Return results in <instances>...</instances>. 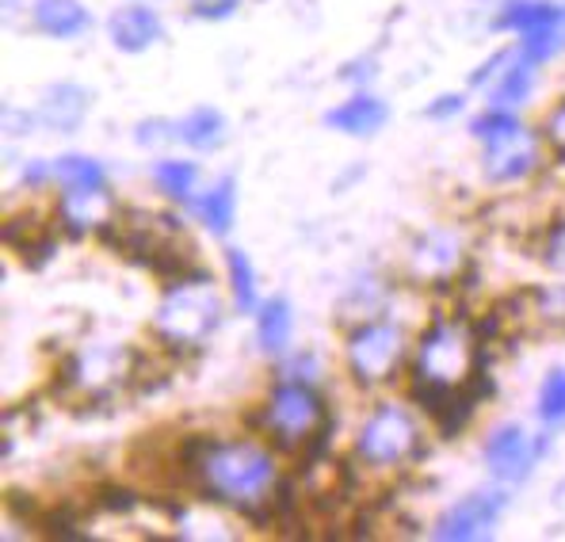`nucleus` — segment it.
I'll use <instances>...</instances> for the list:
<instances>
[{"mask_svg":"<svg viewBox=\"0 0 565 542\" xmlns=\"http://www.w3.org/2000/svg\"><path fill=\"white\" fill-rule=\"evenodd\" d=\"M191 474L218 504L260 520L276 497V463L256 444H191Z\"/></svg>","mask_w":565,"mask_h":542,"instance_id":"f257e3e1","label":"nucleus"},{"mask_svg":"<svg viewBox=\"0 0 565 542\" xmlns=\"http://www.w3.org/2000/svg\"><path fill=\"white\" fill-rule=\"evenodd\" d=\"M104 241L115 253L127 256V261L146 264V268H153L157 275H164L172 283L199 279L184 233H180L177 219H169V214L119 211L104 226Z\"/></svg>","mask_w":565,"mask_h":542,"instance_id":"f03ea898","label":"nucleus"},{"mask_svg":"<svg viewBox=\"0 0 565 542\" xmlns=\"http://www.w3.org/2000/svg\"><path fill=\"white\" fill-rule=\"evenodd\" d=\"M218 317H222V302H218V295L206 287V279L203 283L184 279V283H172L169 295L161 298L153 325H157V332H161V340H169V344L195 348L211 337Z\"/></svg>","mask_w":565,"mask_h":542,"instance_id":"7ed1b4c3","label":"nucleus"},{"mask_svg":"<svg viewBox=\"0 0 565 542\" xmlns=\"http://www.w3.org/2000/svg\"><path fill=\"white\" fill-rule=\"evenodd\" d=\"M321 416H326V402H321L318 390L306 386V382H282L276 394L268 397L260 421L287 451H295L306 439H318Z\"/></svg>","mask_w":565,"mask_h":542,"instance_id":"20e7f679","label":"nucleus"},{"mask_svg":"<svg viewBox=\"0 0 565 542\" xmlns=\"http://www.w3.org/2000/svg\"><path fill=\"white\" fill-rule=\"evenodd\" d=\"M473 366L470 337L451 321H436L420 337L417 348V382L424 386H467Z\"/></svg>","mask_w":565,"mask_h":542,"instance_id":"39448f33","label":"nucleus"},{"mask_svg":"<svg viewBox=\"0 0 565 542\" xmlns=\"http://www.w3.org/2000/svg\"><path fill=\"white\" fill-rule=\"evenodd\" d=\"M493 28H509L523 35V57L546 62L565 46V8L551 0H509Z\"/></svg>","mask_w":565,"mask_h":542,"instance_id":"423d86ee","label":"nucleus"},{"mask_svg":"<svg viewBox=\"0 0 565 542\" xmlns=\"http://www.w3.org/2000/svg\"><path fill=\"white\" fill-rule=\"evenodd\" d=\"M355 451L371 466H402L405 458L417 451V424H413V416L405 408L382 405L360 428Z\"/></svg>","mask_w":565,"mask_h":542,"instance_id":"0eeeda50","label":"nucleus"},{"mask_svg":"<svg viewBox=\"0 0 565 542\" xmlns=\"http://www.w3.org/2000/svg\"><path fill=\"white\" fill-rule=\"evenodd\" d=\"M402 352H405L402 329L386 321H371L348 337V366H352V374L363 386L386 382L397 371V363H402Z\"/></svg>","mask_w":565,"mask_h":542,"instance_id":"6e6552de","label":"nucleus"},{"mask_svg":"<svg viewBox=\"0 0 565 542\" xmlns=\"http://www.w3.org/2000/svg\"><path fill=\"white\" fill-rule=\"evenodd\" d=\"M546 451V439H531L520 424H509V428H497L493 439L486 447V463L497 478L504 481H520L527 478V470L535 466V458Z\"/></svg>","mask_w":565,"mask_h":542,"instance_id":"1a4fd4ad","label":"nucleus"},{"mask_svg":"<svg viewBox=\"0 0 565 542\" xmlns=\"http://www.w3.org/2000/svg\"><path fill=\"white\" fill-rule=\"evenodd\" d=\"M535 157H539V141L531 130H509V135L486 141V177L493 183H509L520 180L535 169Z\"/></svg>","mask_w":565,"mask_h":542,"instance_id":"9d476101","label":"nucleus"},{"mask_svg":"<svg viewBox=\"0 0 565 542\" xmlns=\"http://www.w3.org/2000/svg\"><path fill=\"white\" fill-rule=\"evenodd\" d=\"M504 512V497L501 493H473L462 504H455L451 512L439 520V539L451 542H467V539H481L489 535V528L497 523V516Z\"/></svg>","mask_w":565,"mask_h":542,"instance_id":"9b49d317","label":"nucleus"},{"mask_svg":"<svg viewBox=\"0 0 565 542\" xmlns=\"http://www.w3.org/2000/svg\"><path fill=\"white\" fill-rule=\"evenodd\" d=\"M62 222L70 233H88V230H104L107 222L115 219L111 214V195L107 188H65L62 199Z\"/></svg>","mask_w":565,"mask_h":542,"instance_id":"f8f14e48","label":"nucleus"},{"mask_svg":"<svg viewBox=\"0 0 565 542\" xmlns=\"http://www.w3.org/2000/svg\"><path fill=\"white\" fill-rule=\"evenodd\" d=\"M107 35L119 50L127 54H141L161 39V20H157L149 8H119V12L107 20Z\"/></svg>","mask_w":565,"mask_h":542,"instance_id":"ddd939ff","label":"nucleus"},{"mask_svg":"<svg viewBox=\"0 0 565 542\" xmlns=\"http://www.w3.org/2000/svg\"><path fill=\"white\" fill-rule=\"evenodd\" d=\"M88 115V92L81 85H50L43 92V104H39V119L46 123L57 135H70L77 130V123Z\"/></svg>","mask_w":565,"mask_h":542,"instance_id":"4468645a","label":"nucleus"},{"mask_svg":"<svg viewBox=\"0 0 565 542\" xmlns=\"http://www.w3.org/2000/svg\"><path fill=\"white\" fill-rule=\"evenodd\" d=\"M326 123L332 130H344V135H375V130L386 123V104L375 96H352L348 104L332 107V111L326 115Z\"/></svg>","mask_w":565,"mask_h":542,"instance_id":"2eb2a0df","label":"nucleus"},{"mask_svg":"<svg viewBox=\"0 0 565 542\" xmlns=\"http://www.w3.org/2000/svg\"><path fill=\"white\" fill-rule=\"evenodd\" d=\"M455 264H459V245H455L451 233H428V237L417 241V248L409 256V268L420 279H444Z\"/></svg>","mask_w":565,"mask_h":542,"instance_id":"dca6fc26","label":"nucleus"},{"mask_svg":"<svg viewBox=\"0 0 565 542\" xmlns=\"http://www.w3.org/2000/svg\"><path fill=\"white\" fill-rule=\"evenodd\" d=\"M35 23L54 39H73L88 28V12L81 0H39Z\"/></svg>","mask_w":565,"mask_h":542,"instance_id":"f3484780","label":"nucleus"},{"mask_svg":"<svg viewBox=\"0 0 565 542\" xmlns=\"http://www.w3.org/2000/svg\"><path fill=\"white\" fill-rule=\"evenodd\" d=\"M177 130H180V138H184L191 149H199V153H211V149H218L222 141H226V135H230L226 119H222L214 107H199V111H191Z\"/></svg>","mask_w":565,"mask_h":542,"instance_id":"a211bd4d","label":"nucleus"},{"mask_svg":"<svg viewBox=\"0 0 565 542\" xmlns=\"http://www.w3.org/2000/svg\"><path fill=\"white\" fill-rule=\"evenodd\" d=\"M256 340L264 352H282L290 340V306L282 298H268L256 313Z\"/></svg>","mask_w":565,"mask_h":542,"instance_id":"6ab92c4d","label":"nucleus"},{"mask_svg":"<svg viewBox=\"0 0 565 542\" xmlns=\"http://www.w3.org/2000/svg\"><path fill=\"white\" fill-rule=\"evenodd\" d=\"M195 214L206 222V230H214V233H226L234 226V180H218L214 191L199 195Z\"/></svg>","mask_w":565,"mask_h":542,"instance_id":"aec40b11","label":"nucleus"},{"mask_svg":"<svg viewBox=\"0 0 565 542\" xmlns=\"http://www.w3.org/2000/svg\"><path fill=\"white\" fill-rule=\"evenodd\" d=\"M531 88H535V62H531V57H520V62L504 65L501 81H497V88H493V99L501 107L504 104H523Z\"/></svg>","mask_w":565,"mask_h":542,"instance_id":"412c9836","label":"nucleus"},{"mask_svg":"<svg viewBox=\"0 0 565 542\" xmlns=\"http://www.w3.org/2000/svg\"><path fill=\"white\" fill-rule=\"evenodd\" d=\"M54 177L62 180L65 188H104L107 183L104 169H99L96 161H88V157H62Z\"/></svg>","mask_w":565,"mask_h":542,"instance_id":"4be33fe9","label":"nucleus"},{"mask_svg":"<svg viewBox=\"0 0 565 542\" xmlns=\"http://www.w3.org/2000/svg\"><path fill=\"white\" fill-rule=\"evenodd\" d=\"M157 183H161V191H169L172 199H188L191 188L199 183V164L161 161V164H157Z\"/></svg>","mask_w":565,"mask_h":542,"instance_id":"5701e85b","label":"nucleus"},{"mask_svg":"<svg viewBox=\"0 0 565 542\" xmlns=\"http://www.w3.org/2000/svg\"><path fill=\"white\" fill-rule=\"evenodd\" d=\"M226 264H230V283H234V298L241 310H253L256 302V275H253V264H248V256L241 253V248H230L226 253Z\"/></svg>","mask_w":565,"mask_h":542,"instance_id":"b1692460","label":"nucleus"},{"mask_svg":"<svg viewBox=\"0 0 565 542\" xmlns=\"http://www.w3.org/2000/svg\"><path fill=\"white\" fill-rule=\"evenodd\" d=\"M539 416L546 424H558L565 421V371H551L539 390Z\"/></svg>","mask_w":565,"mask_h":542,"instance_id":"393cba45","label":"nucleus"},{"mask_svg":"<svg viewBox=\"0 0 565 542\" xmlns=\"http://www.w3.org/2000/svg\"><path fill=\"white\" fill-rule=\"evenodd\" d=\"M520 127V119L516 115H509L504 107H497V111H489V115H481V119H473V135H478L481 141H493V138H501V135H509V130H516Z\"/></svg>","mask_w":565,"mask_h":542,"instance_id":"a878e982","label":"nucleus"},{"mask_svg":"<svg viewBox=\"0 0 565 542\" xmlns=\"http://www.w3.org/2000/svg\"><path fill=\"white\" fill-rule=\"evenodd\" d=\"M543 261H546V268L565 272V222H558V226L546 233V241H543Z\"/></svg>","mask_w":565,"mask_h":542,"instance_id":"bb28decb","label":"nucleus"},{"mask_svg":"<svg viewBox=\"0 0 565 542\" xmlns=\"http://www.w3.org/2000/svg\"><path fill=\"white\" fill-rule=\"evenodd\" d=\"M241 0H191V15L199 20H230Z\"/></svg>","mask_w":565,"mask_h":542,"instance_id":"cd10ccee","label":"nucleus"},{"mask_svg":"<svg viewBox=\"0 0 565 542\" xmlns=\"http://www.w3.org/2000/svg\"><path fill=\"white\" fill-rule=\"evenodd\" d=\"M546 138H551V146L565 157V104L554 107L551 119H546Z\"/></svg>","mask_w":565,"mask_h":542,"instance_id":"c85d7f7f","label":"nucleus"},{"mask_svg":"<svg viewBox=\"0 0 565 542\" xmlns=\"http://www.w3.org/2000/svg\"><path fill=\"white\" fill-rule=\"evenodd\" d=\"M509 62H512V54H504V50H501V54H493L486 65H481L478 73H473V77H470V85H478V88H481V85H489V77H493V73H504L501 65H509Z\"/></svg>","mask_w":565,"mask_h":542,"instance_id":"c756f323","label":"nucleus"},{"mask_svg":"<svg viewBox=\"0 0 565 542\" xmlns=\"http://www.w3.org/2000/svg\"><path fill=\"white\" fill-rule=\"evenodd\" d=\"M462 107V99L459 96H439L436 104L428 107V119H451L455 111Z\"/></svg>","mask_w":565,"mask_h":542,"instance_id":"7c9ffc66","label":"nucleus"}]
</instances>
